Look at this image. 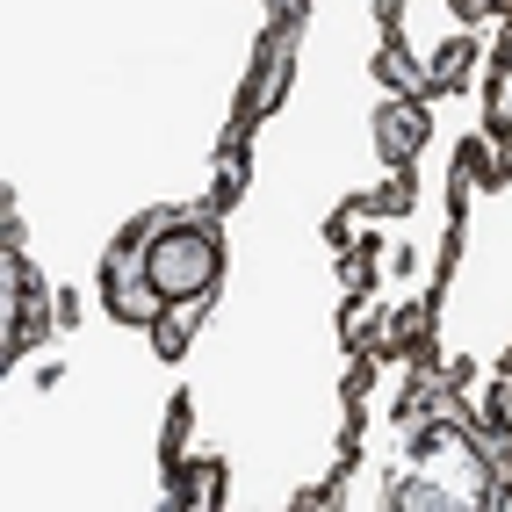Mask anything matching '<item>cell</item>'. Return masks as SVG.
<instances>
[{"label":"cell","mask_w":512,"mask_h":512,"mask_svg":"<svg viewBox=\"0 0 512 512\" xmlns=\"http://www.w3.org/2000/svg\"><path fill=\"white\" fill-rule=\"evenodd\" d=\"M224 217H210V202H188V210L166 224L152 246H145V275L166 303H195V296H217L224 282Z\"/></svg>","instance_id":"6da1fadb"},{"label":"cell","mask_w":512,"mask_h":512,"mask_svg":"<svg viewBox=\"0 0 512 512\" xmlns=\"http://www.w3.org/2000/svg\"><path fill=\"white\" fill-rule=\"evenodd\" d=\"M296 44H303V22H267V29H260V44H253V73H246V87H238V109H231L224 138H217V159L246 152V145H253V130L275 116V101H282L289 80H296Z\"/></svg>","instance_id":"7a4b0ae2"},{"label":"cell","mask_w":512,"mask_h":512,"mask_svg":"<svg viewBox=\"0 0 512 512\" xmlns=\"http://www.w3.org/2000/svg\"><path fill=\"white\" fill-rule=\"evenodd\" d=\"M101 303H109V318L130 325V332H152L166 318V296L145 275V253H123V246L101 253Z\"/></svg>","instance_id":"3957f363"},{"label":"cell","mask_w":512,"mask_h":512,"mask_svg":"<svg viewBox=\"0 0 512 512\" xmlns=\"http://www.w3.org/2000/svg\"><path fill=\"white\" fill-rule=\"evenodd\" d=\"M368 138L383 152V166H412L426 152V138H433V101L426 94H390L383 109L368 116Z\"/></svg>","instance_id":"277c9868"},{"label":"cell","mask_w":512,"mask_h":512,"mask_svg":"<svg viewBox=\"0 0 512 512\" xmlns=\"http://www.w3.org/2000/svg\"><path fill=\"white\" fill-rule=\"evenodd\" d=\"M224 491H231V469H224V455H188L181 469H166V505H181V512L224 505Z\"/></svg>","instance_id":"5b68a950"},{"label":"cell","mask_w":512,"mask_h":512,"mask_svg":"<svg viewBox=\"0 0 512 512\" xmlns=\"http://www.w3.org/2000/svg\"><path fill=\"white\" fill-rule=\"evenodd\" d=\"M476 65H484V44L455 29V37L433 51V65H426V101H433V94H462V87L476 80Z\"/></svg>","instance_id":"8992f818"},{"label":"cell","mask_w":512,"mask_h":512,"mask_svg":"<svg viewBox=\"0 0 512 512\" xmlns=\"http://www.w3.org/2000/svg\"><path fill=\"white\" fill-rule=\"evenodd\" d=\"M412 202H419L412 166H390V181H375V188L347 195V210H354V217H412Z\"/></svg>","instance_id":"52a82bcc"},{"label":"cell","mask_w":512,"mask_h":512,"mask_svg":"<svg viewBox=\"0 0 512 512\" xmlns=\"http://www.w3.org/2000/svg\"><path fill=\"white\" fill-rule=\"evenodd\" d=\"M383 505H397V512H455V505H469L455 484H433V476H390L383 484Z\"/></svg>","instance_id":"ba28073f"},{"label":"cell","mask_w":512,"mask_h":512,"mask_svg":"<svg viewBox=\"0 0 512 512\" xmlns=\"http://www.w3.org/2000/svg\"><path fill=\"white\" fill-rule=\"evenodd\" d=\"M202 318H210V296H195V303H166V318L152 325V354H159V361H181Z\"/></svg>","instance_id":"9c48e42d"},{"label":"cell","mask_w":512,"mask_h":512,"mask_svg":"<svg viewBox=\"0 0 512 512\" xmlns=\"http://www.w3.org/2000/svg\"><path fill=\"white\" fill-rule=\"evenodd\" d=\"M375 80H383L390 94H426V65L404 51V37H383V51H375Z\"/></svg>","instance_id":"30bf717a"},{"label":"cell","mask_w":512,"mask_h":512,"mask_svg":"<svg viewBox=\"0 0 512 512\" xmlns=\"http://www.w3.org/2000/svg\"><path fill=\"white\" fill-rule=\"evenodd\" d=\"M188 426H195V397L181 390L166 404V426H159V469H181L188 462Z\"/></svg>","instance_id":"8fae6325"},{"label":"cell","mask_w":512,"mask_h":512,"mask_svg":"<svg viewBox=\"0 0 512 512\" xmlns=\"http://www.w3.org/2000/svg\"><path fill=\"white\" fill-rule=\"evenodd\" d=\"M246 181H253V166H246V152H231V159H217V174H210V217H231L238 210V195H246Z\"/></svg>","instance_id":"7c38bea8"},{"label":"cell","mask_w":512,"mask_h":512,"mask_svg":"<svg viewBox=\"0 0 512 512\" xmlns=\"http://www.w3.org/2000/svg\"><path fill=\"white\" fill-rule=\"evenodd\" d=\"M469 426L476 433H512V375H498V383L469 404Z\"/></svg>","instance_id":"4fadbf2b"},{"label":"cell","mask_w":512,"mask_h":512,"mask_svg":"<svg viewBox=\"0 0 512 512\" xmlns=\"http://www.w3.org/2000/svg\"><path fill=\"white\" fill-rule=\"evenodd\" d=\"M484 469H491V512L512 505V433H484Z\"/></svg>","instance_id":"5bb4252c"},{"label":"cell","mask_w":512,"mask_h":512,"mask_svg":"<svg viewBox=\"0 0 512 512\" xmlns=\"http://www.w3.org/2000/svg\"><path fill=\"white\" fill-rule=\"evenodd\" d=\"M455 174H469L476 188H491V138H484V130L455 145Z\"/></svg>","instance_id":"9a60e30c"},{"label":"cell","mask_w":512,"mask_h":512,"mask_svg":"<svg viewBox=\"0 0 512 512\" xmlns=\"http://www.w3.org/2000/svg\"><path fill=\"white\" fill-rule=\"evenodd\" d=\"M368 390H375V354H354L347 383H339V404H368Z\"/></svg>","instance_id":"2e32d148"},{"label":"cell","mask_w":512,"mask_h":512,"mask_svg":"<svg viewBox=\"0 0 512 512\" xmlns=\"http://www.w3.org/2000/svg\"><path fill=\"white\" fill-rule=\"evenodd\" d=\"M354 238H361V231H354V210L339 202V210L325 217V246H332V253H354Z\"/></svg>","instance_id":"e0dca14e"},{"label":"cell","mask_w":512,"mask_h":512,"mask_svg":"<svg viewBox=\"0 0 512 512\" xmlns=\"http://www.w3.org/2000/svg\"><path fill=\"white\" fill-rule=\"evenodd\" d=\"M339 476H325V484H311V491H296V512H325V505H339Z\"/></svg>","instance_id":"ac0fdd59"},{"label":"cell","mask_w":512,"mask_h":512,"mask_svg":"<svg viewBox=\"0 0 512 512\" xmlns=\"http://www.w3.org/2000/svg\"><path fill=\"white\" fill-rule=\"evenodd\" d=\"M440 375H448V390H469L476 383V361L469 354H440Z\"/></svg>","instance_id":"d6986e66"},{"label":"cell","mask_w":512,"mask_h":512,"mask_svg":"<svg viewBox=\"0 0 512 512\" xmlns=\"http://www.w3.org/2000/svg\"><path fill=\"white\" fill-rule=\"evenodd\" d=\"M260 8H267V22H303V15H311V0H260Z\"/></svg>","instance_id":"ffe728a7"},{"label":"cell","mask_w":512,"mask_h":512,"mask_svg":"<svg viewBox=\"0 0 512 512\" xmlns=\"http://www.w3.org/2000/svg\"><path fill=\"white\" fill-rule=\"evenodd\" d=\"M375 22H383V37H404V0H375Z\"/></svg>","instance_id":"44dd1931"},{"label":"cell","mask_w":512,"mask_h":512,"mask_svg":"<svg viewBox=\"0 0 512 512\" xmlns=\"http://www.w3.org/2000/svg\"><path fill=\"white\" fill-rule=\"evenodd\" d=\"M80 311H87V296L80 289H58V325H80Z\"/></svg>","instance_id":"7402d4cb"},{"label":"cell","mask_w":512,"mask_h":512,"mask_svg":"<svg viewBox=\"0 0 512 512\" xmlns=\"http://www.w3.org/2000/svg\"><path fill=\"white\" fill-rule=\"evenodd\" d=\"M498 375H512V347H505V361H498Z\"/></svg>","instance_id":"603a6c76"}]
</instances>
